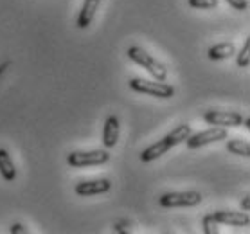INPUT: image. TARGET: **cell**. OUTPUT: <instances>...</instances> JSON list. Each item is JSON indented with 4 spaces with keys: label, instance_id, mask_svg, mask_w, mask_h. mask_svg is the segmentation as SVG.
Listing matches in <instances>:
<instances>
[{
    "label": "cell",
    "instance_id": "6da1fadb",
    "mask_svg": "<svg viewBox=\"0 0 250 234\" xmlns=\"http://www.w3.org/2000/svg\"><path fill=\"white\" fill-rule=\"evenodd\" d=\"M189 135H191V126L178 125L176 128H173L166 137H162L160 141H157V143H153L151 146H148V148L144 149L141 153V160L142 162H153V160H157L159 157L167 153L173 146L184 143Z\"/></svg>",
    "mask_w": 250,
    "mask_h": 234
},
{
    "label": "cell",
    "instance_id": "7a4b0ae2",
    "mask_svg": "<svg viewBox=\"0 0 250 234\" xmlns=\"http://www.w3.org/2000/svg\"><path fill=\"white\" fill-rule=\"evenodd\" d=\"M128 56L131 62H135L137 65H141L142 69H146L149 74L153 76L157 81H166L167 78V69L164 67V63H160L159 60H155L151 54L141 49V47H130L128 49Z\"/></svg>",
    "mask_w": 250,
    "mask_h": 234
},
{
    "label": "cell",
    "instance_id": "3957f363",
    "mask_svg": "<svg viewBox=\"0 0 250 234\" xmlns=\"http://www.w3.org/2000/svg\"><path fill=\"white\" fill-rule=\"evenodd\" d=\"M128 83H130L131 90L159 97V99H169V97L175 96L173 85H167L164 81H149V80H141V78H131Z\"/></svg>",
    "mask_w": 250,
    "mask_h": 234
},
{
    "label": "cell",
    "instance_id": "277c9868",
    "mask_svg": "<svg viewBox=\"0 0 250 234\" xmlns=\"http://www.w3.org/2000/svg\"><path fill=\"white\" fill-rule=\"evenodd\" d=\"M227 139V130L223 126H212L209 130L198 131V133H191L184 143L188 144L189 149H196L207 144L218 143V141H225Z\"/></svg>",
    "mask_w": 250,
    "mask_h": 234
},
{
    "label": "cell",
    "instance_id": "5b68a950",
    "mask_svg": "<svg viewBox=\"0 0 250 234\" xmlns=\"http://www.w3.org/2000/svg\"><path fill=\"white\" fill-rule=\"evenodd\" d=\"M110 160V153L104 149H94V151H72L68 153L67 162L72 168H85V166H101Z\"/></svg>",
    "mask_w": 250,
    "mask_h": 234
},
{
    "label": "cell",
    "instance_id": "8992f818",
    "mask_svg": "<svg viewBox=\"0 0 250 234\" xmlns=\"http://www.w3.org/2000/svg\"><path fill=\"white\" fill-rule=\"evenodd\" d=\"M202 202L198 191H182V193H166L159 198L162 207H193Z\"/></svg>",
    "mask_w": 250,
    "mask_h": 234
},
{
    "label": "cell",
    "instance_id": "52a82bcc",
    "mask_svg": "<svg viewBox=\"0 0 250 234\" xmlns=\"http://www.w3.org/2000/svg\"><path fill=\"white\" fill-rule=\"evenodd\" d=\"M204 121L212 126H241L243 125V115L238 112H216L209 110L204 114Z\"/></svg>",
    "mask_w": 250,
    "mask_h": 234
},
{
    "label": "cell",
    "instance_id": "ba28073f",
    "mask_svg": "<svg viewBox=\"0 0 250 234\" xmlns=\"http://www.w3.org/2000/svg\"><path fill=\"white\" fill-rule=\"evenodd\" d=\"M112 184L108 178H97V180H83V182L76 184V194L80 196H94V194L108 193Z\"/></svg>",
    "mask_w": 250,
    "mask_h": 234
},
{
    "label": "cell",
    "instance_id": "9c48e42d",
    "mask_svg": "<svg viewBox=\"0 0 250 234\" xmlns=\"http://www.w3.org/2000/svg\"><path fill=\"white\" fill-rule=\"evenodd\" d=\"M212 216L218 223H225V225H234V227H247L250 223V218L245 213L238 211H214Z\"/></svg>",
    "mask_w": 250,
    "mask_h": 234
},
{
    "label": "cell",
    "instance_id": "30bf717a",
    "mask_svg": "<svg viewBox=\"0 0 250 234\" xmlns=\"http://www.w3.org/2000/svg\"><path fill=\"white\" fill-rule=\"evenodd\" d=\"M119 141V119L115 115H108L103 128V144L104 148H114Z\"/></svg>",
    "mask_w": 250,
    "mask_h": 234
},
{
    "label": "cell",
    "instance_id": "8fae6325",
    "mask_svg": "<svg viewBox=\"0 0 250 234\" xmlns=\"http://www.w3.org/2000/svg\"><path fill=\"white\" fill-rule=\"evenodd\" d=\"M101 4V0H85L83 2V7H81L80 15H78V27L86 29L92 23L94 17H96L97 7Z\"/></svg>",
    "mask_w": 250,
    "mask_h": 234
},
{
    "label": "cell",
    "instance_id": "7c38bea8",
    "mask_svg": "<svg viewBox=\"0 0 250 234\" xmlns=\"http://www.w3.org/2000/svg\"><path fill=\"white\" fill-rule=\"evenodd\" d=\"M0 175L4 177V180L7 182H13L17 178V170H15V164H13L11 157L6 149H0Z\"/></svg>",
    "mask_w": 250,
    "mask_h": 234
},
{
    "label": "cell",
    "instance_id": "4fadbf2b",
    "mask_svg": "<svg viewBox=\"0 0 250 234\" xmlns=\"http://www.w3.org/2000/svg\"><path fill=\"white\" fill-rule=\"evenodd\" d=\"M234 54H236V47H234V43H230V42H223V43H218V45L209 49V58L212 62L227 60V58L234 56Z\"/></svg>",
    "mask_w": 250,
    "mask_h": 234
},
{
    "label": "cell",
    "instance_id": "5bb4252c",
    "mask_svg": "<svg viewBox=\"0 0 250 234\" xmlns=\"http://www.w3.org/2000/svg\"><path fill=\"white\" fill-rule=\"evenodd\" d=\"M227 149L230 151V153L245 157V159H249L250 157L249 143H247V141H241V139H230V141H227Z\"/></svg>",
    "mask_w": 250,
    "mask_h": 234
},
{
    "label": "cell",
    "instance_id": "9a60e30c",
    "mask_svg": "<svg viewBox=\"0 0 250 234\" xmlns=\"http://www.w3.org/2000/svg\"><path fill=\"white\" fill-rule=\"evenodd\" d=\"M249 65H250V36H247L243 49H241L239 54H238V67L247 69Z\"/></svg>",
    "mask_w": 250,
    "mask_h": 234
},
{
    "label": "cell",
    "instance_id": "2e32d148",
    "mask_svg": "<svg viewBox=\"0 0 250 234\" xmlns=\"http://www.w3.org/2000/svg\"><path fill=\"white\" fill-rule=\"evenodd\" d=\"M202 227H204V233L205 234H218V222L214 220L212 216V213L210 214H205L204 220H202Z\"/></svg>",
    "mask_w": 250,
    "mask_h": 234
},
{
    "label": "cell",
    "instance_id": "e0dca14e",
    "mask_svg": "<svg viewBox=\"0 0 250 234\" xmlns=\"http://www.w3.org/2000/svg\"><path fill=\"white\" fill-rule=\"evenodd\" d=\"M188 4L194 9H214L218 7V0H188Z\"/></svg>",
    "mask_w": 250,
    "mask_h": 234
},
{
    "label": "cell",
    "instance_id": "ac0fdd59",
    "mask_svg": "<svg viewBox=\"0 0 250 234\" xmlns=\"http://www.w3.org/2000/svg\"><path fill=\"white\" fill-rule=\"evenodd\" d=\"M114 233L117 234H128L131 233V223L130 220H119L114 223Z\"/></svg>",
    "mask_w": 250,
    "mask_h": 234
},
{
    "label": "cell",
    "instance_id": "d6986e66",
    "mask_svg": "<svg viewBox=\"0 0 250 234\" xmlns=\"http://www.w3.org/2000/svg\"><path fill=\"white\" fill-rule=\"evenodd\" d=\"M229 6H232L236 11H247L249 7V2L247 0H225Z\"/></svg>",
    "mask_w": 250,
    "mask_h": 234
},
{
    "label": "cell",
    "instance_id": "ffe728a7",
    "mask_svg": "<svg viewBox=\"0 0 250 234\" xmlns=\"http://www.w3.org/2000/svg\"><path fill=\"white\" fill-rule=\"evenodd\" d=\"M9 231H11V234H25L27 233V231L23 229V225H20V223H13Z\"/></svg>",
    "mask_w": 250,
    "mask_h": 234
},
{
    "label": "cell",
    "instance_id": "44dd1931",
    "mask_svg": "<svg viewBox=\"0 0 250 234\" xmlns=\"http://www.w3.org/2000/svg\"><path fill=\"white\" fill-rule=\"evenodd\" d=\"M241 209H245V211L249 213V209H250V194H247V196L241 200Z\"/></svg>",
    "mask_w": 250,
    "mask_h": 234
},
{
    "label": "cell",
    "instance_id": "7402d4cb",
    "mask_svg": "<svg viewBox=\"0 0 250 234\" xmlns=\"http://www.w3.org/2000/svg\"><path fill=\"white\" fill-rule=\"evenodd\" d=\"M7 65H9V63H6V65H2V67H0V76L4 74V70L7 69Z\"/></svg>",
    "mask_w": 250,
    "mask_h": 234
},
{
    "label": "cell",
    "instance_id": "603a6c76",
    "mask_svg": "<svg viewBox=\"0 0 250 234\" xmlns=\"http://www.w3.org/2000/svg\"><path fill=\"white\" fill-rule=\"evenodd\" d=\"M243 123H245V128H250V119H249V117H247Z\"/></svg>",
    "mask_w": 250,
    "mask_h": 234
}]
</instances>
